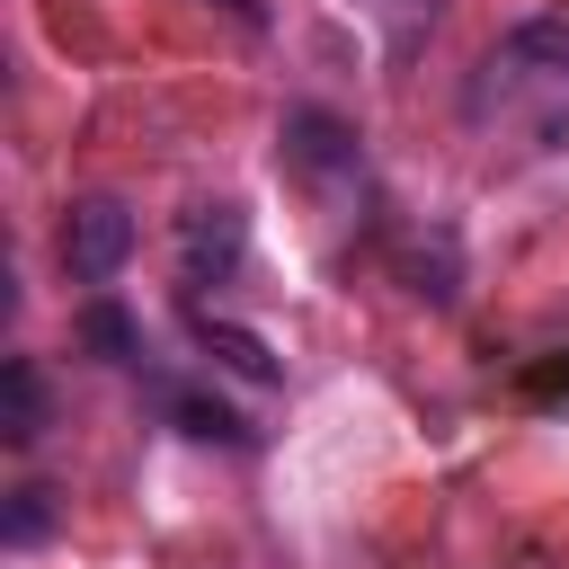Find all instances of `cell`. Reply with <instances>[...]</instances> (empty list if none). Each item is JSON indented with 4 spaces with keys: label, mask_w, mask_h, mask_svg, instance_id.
<instances>
[{
    "label": "cell",
    "mask_w": 569,
    "mask_h": 569,
    "mask_svg": "<svg viewBox=\"0 0 569 569\" xmlns=\"http://www.w3.org/2000/svg\"><path fill=\"white\" fill-rule=\"evenodd\" d=\"M196 347H204L213 365H231L240 382H276V356H267V338H249V329H231V320H204V311H196Z\"/></svg>",
    "instance_id": "cell-6"
},
{
    "label": "cell",
    "mask_w": 569,
    "mask_h": 569,
    "mask_svg": "<svg viewBox=\"0 0 569 569\" xmlns=\"http://www.w3.org/2000/svg\"><path fill=\"white\" fill-rule=\"evenodd\" d=\"M222 9H231L240 27H258V18H267V0H222Z\"/></svg>",
    "instance_id": "cell-10"
},
{
    "label": "cell",
    "mask_w": 569,
    "mask_h": 569,
    "mask_svg": "<svg viewBox=\"0 0 569 569\" xmlns=\"http://www.w3.org/2000/svg\"><path fill=\"white\" fill-rule=\"evenodd\" d=\"M0 436L9 445H36L44 436V373H36V356H9L0 365Z\"/></svg>",
    "instance_id": "cell-5"
},
{
    "label": "cell",
    "mask_w": 569,
    "mask_h": 569,
    "mask_svg": "<svg viewBox=\"0 0 569 569\" xmlns=\"http://www.w3.org/2000/svg\"><path fill=\"white\" fill-rule=\"evenodd\" d=\"M0 533H9V542H44V533H53V489L18 480V489H9V516H0Z\"/></svg>",
    "instance_id": "cell-9"
},
{
    "label": "cell",
    "mask_w": 569,
    "mask_h": 569,
    "mask_svg": "<svg viewBox=\"0 0 569 569\" xmlns=\"http://www.w3.org/2000/svg\"><path fill=\"white\" fill-rule=\"evenodd\" d=\"M471 124H525L533 142L569 151V18H525L498 36L462 89Z\"/></svg>",
    "instance_id": "cell-1"
},
{
    "label": "cell",
    "mask_w": 569,
    "mask_h": 569,
    "mask_svg": "<svg viewBox=\"0 0 569 569\" xmlns=\"http://www.w3.org/2000/svg\"><path fill=\"white\" fill-rule=\"evenodd\" d=\"M160 409H169L187 436H204V445H249V427H240L222 400H196V391H160Z\"/></svg>",
    "instance_id": "cell-7"
},
{
    "label": "cell",
    "mask_w": 569,
    "mask_h": 569,
    "mask_svg": "<svg viewBox=\"0 0 569 569\" xmlns=\"http://www.w3.org/2000/svg\"><path fill=\"white\" fill-rule=\"evenodd\" d=\"M240 240H249L240 204H196V213L178 222V258H187V284H222V276L240 267Z\"/></svg>",
    "instance_id": "cell-4"
},
{
    "label": "cell",
    "mask_w": 569,
    "mask_h": 569,
    "mask_svg": "<svg viewBox=\"0 0 569 569\" xmlns=\"http://www.w3.org/2000/svg\"><path fill=\"white\" fill-rule=\"evenodd\" d=\"M284 160L311 178V187H347L365 160H356V133L329 116V107H293L284 116Z\"/></svg>",
    "instance_id": "cell-3"
},
{
    "label": "cell",
    "mask_w": 569,
    "mask_h": 569,
    "mask_svg": "<svg viewBox=\"0 0 569 569\" xmlns=\"http://www.w3.org/2000/svg\"><path fill=\"white\" fill-rule=\"evenodd\" d=\"M124 258H133V213H124L116 196H80V204L62 213V267H71L80 284H107Z\"/></svg>",
    "instance_id": "cell-2"
},
{
    "label": "cell",
    "mask_w": 569,
    "mask_h": 569,
    "mask_svg": "<svg viewBox=\"0 0 569 569\" xmlns=\"http://www.w3.org/2000/svg\"><path fill=\"white\" fill-rule=\"evenodd\" d=\"M80 338H89L107 365H133V356H142V329H133L116 302H89V311H80Z\"/></svg>",
    "instance_id": "cell-8"
}]
</instances>
